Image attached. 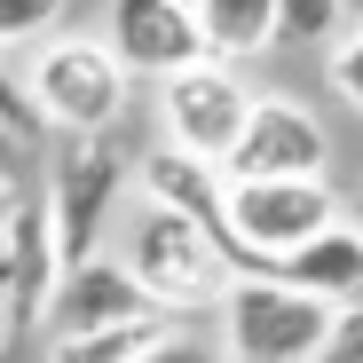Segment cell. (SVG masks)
<instances>
[{"label": "cell", "instance_id": "d6986e66", "mask_svg": "<svg viewBox=\"0 0 363 363\" xmlns=\"http://www.w3.org/2000/svg\"><path fill=\"white\" fill-rule=\"evenodd\" d=\"M324 79H332V95H340L347 111H363V24L332 40V55H324Z\"/></svg>", "mask_w": 363, "mask_h": 363}, {"label": "cell", "instance_id": "6da1fadb", "mask_svg": "<svg viewBox=\"0 0 363 363\" xmlns=\"http://www.w3.org/2000/svg\"><path fill=\"white\" fill-rule=\"evenodd\" d=\"M118 261L127 277L150 292V308L174 316V324H198V316H221V300L237 284V261L213 229L182 221V213H158V206H135L127 213V237H118Z\"/></svg>", "mask_w": 363, "mask_h": 363}, {"label": "cell", "instance_id": "2e32d148", "mask_svg": "<svg viewBox=\"0 0 363 363\" xmlns=\"http://www.w3.org/2000/svg\"><path fill=\"white\" fill-rule=\"evenodd\" d=\"M347 32V0H277V48H332Z\"/></svg>", "mask_w": 363, "mask_h": 363}, {"label": "cell", "instance_id": "7402d4cb", "mask_svg": "<svg viewBox=\"0 0 363 363\" xmlns=\"http://www.w3.org/2000/svg\"><path fill=\"white\" fill-rule=\"evenodd\" d=\"M347 16H355V24H363V0H347Z\"/></svg>", "mask_w": 363, "mask_h": 363}, {"label": "cell", "instance_id": "ffe728a7", "mask_svg": "<svg viewBox=\"0 0 363 363\" xmlns=\"http://www.w3.org/2000/svg\"><path fill=\"white\" fill-rule=\"evenodd\" d=\"M316 363H363V300L340 308V324H332V340L316 347Z\"/></svg>", "mask_w": 363, "mask_h": 363}, {"label": "cell", "instance_id": "7c38bea8", "mask_svg": "<svg viewBox=\"0 0 363 363\" xmlns=\"http://www.w3.org/2000/svg\"><path fill=\"white\" fill-rule=\"evenodd\" d=\"M277 284H300V292L332 300V308L363 300V229H355V221H332V229L308 237L292 261H277Z\"/></svg>", "mask_w": 363, "mask_h": 363}, {"label": "cell", "instance_id": "30bf717a", "mask_svg": "<svg viewBox=\"0 0 363 363\" xmlns=\"http://www.w3.org/2000/svg\"><path fill=\"white\" fill-rule=\"evenodd\" d=\"M135 206H158V213H182V221H198L213 229L221 245H229V174L213 158H190V150H143L135 158Z\"/></svg>", "mask_w": 363, "mask_h": 363}, {"label": "cell", "instance_id": "603a6c76", "mask_svg": "<svg viewBox=\"0 0 363 363\" xmlns=\"http://www.w3.org/2000/svg\"><path fill=\"white\" fill-rule=\"evenodd\" d=\"M347 221H355V229H363V198H355V213H347Z\"/></svg>", "mask_w": 363, "mask_h": 363}, {"label": "cell", "instance_id": "44dd1931", "mask_svg": "<svg viewBox=\"0 0 363 363\" xmlns=\"http://www.w3.org/2000/svg\"><path fill=\"white\" fill-rule=\"evenodd\" d=\"M143 363H229V355H221V340H198L190 324H182V332H174L166 347H150Z\"/></svg>", "mask_w": 363, "mask_h": 363}, {"label": "cell", "instance_id": "52a82bcc", "mask_svg": "<svg viewBox=\"0 0 363 363\" xmlns=\"http://www.w3.org/2000/svg\"><path fill=\"white\" fill-rule=\"evenodd\" d=\"M221 174L229 182H332V135H324V118L308 103L261 95Z\"/></svg>", "mask_w": 363, "mask_h": 363}, {"label": "cell", "instance_id": "4fadbf2b", "mask_svg": "<svg viewBox=\"0 0 363 363\" xmlns=\"http://www.w3.org/2000/svg\"><path fill=\"white\" fill-rule=\"evenodd\" d=\"M198 40L213 64H261L277 48V0H198Z\"/></svg>", "mask_w": 363, "mask_h": 363}, {"label": "cell", "instance_id": "7a4b0ae2", "mask_svg": "<svg viewBox=\"0 0 363 363\" xmlns=\"http://www.w3.org/2000/svg\"><path fill=\"white\" fill-rule=\"evenodd\" d=\"M24 87H32L40 118H48L64 143H72V135H111L118 118H127V95H135L127 64L111 55L103 32H55L48 48H32Z\"/></svg>", "mask_w": 363, "mask_h": 363}, {"label": "cell", "instance_id": "ba28073f", "mask_svg": "<svg viewBox=\"0 0 363 363\" xmlns=\"http://www.w3.org/2000/svg\"><path fill=\"white\" fill-rule=\"evenodd\" d=\"M103 40L127 64V79H174L206 64L198 9H182V0H103Z\"/></svg>", "mask_w": 363, "mask_h": 363}, {"label": "cell", "instance_id": "d4e9b609", "mask_svg": "<svg viewBox=\"0 0 363 363\" xmlns=\"http://www.w3.org/2000/svg\"><path fill=\"white\" fill-rule=\"evenodd\" d=\"M0 332H9V324H0Z\"/></svg>", "mask_w": 363, "mask_h": 363}, {"label": "cell", "instance_id": "277c9868", "mask_svg": "<svg viewBox=\"0 0 363 363\" xmlns=\"http://www.w3.org/2000/svg\"><path fill=\"white\" fill-rule=\"evenodd\" d=\"M347 221L332 182H229V261L237 277H277L308 237Z\"/></svg>", "mask_w": 363, "mask_h": 363}, {"label": "cell", "instance_id": "9a60e30c", "mask_svg": "<svg viewBox=\"0 0 363 363\" xmlns=\"http://www.w3.org/2000/svg\"><path fill=\"white\" fill-rule=\"evenodd\" d=\"M48 118H40V103H32V87L9 72V64H0V158H9V166H32L40 174V158H48Z\"/></svg>", "mask_w": 363, "mask_h": 363}, {"label": "cell", "instance_id": "9c48e42d", "mask_svg": "<svg viewBox=\"0 0 363 363\" xmlns=\"http://www.w3.org/2000/svg\"><path fill=\"white\" fill-rule=\"evenodd\" d=\"M150 292L127 277V261L118 253H95L79 269H64V284H55L48 300V340H79V332H118V324H150Z\"/></svg>", "mask_w": 363, "mask_h": 363}, {"label": "cell", "instance_id": "5b68a950", "mask_svg": "<svg viewBox=\"0 0 363 363\" xmlns=\"http://www.w3.org/2000/svg\"><path fill=\"white\" fill-rule=\"evenodd\" d=\"M135 166L111 150V135H72L64 150L48 158L40 174V198H48V221H55V253H64V269L95 261L103 253V229L118 213V198H127Z\"/></svg>", "mask_w": 363, "mask_h": 363}, {"label": "cell", "instance_id": "8fae6325", "mask_svg": "<svg viewBox=\"0 0 363 363\" xmlns=\"http://www.w3.org/2000/svg\"><path fill=\"white\" fill-rule=\"evenodd\" d=\"M64 284V253H55V221H48V198L24 206L16 221V245H9V269H0V340H24L48 324V300Z\"/></svg>", "mask_w": 363, "mask_h": 363}, {"label": "cell", "instance_id": "cb8c5ba5", "mask_svg": "<svg viewBox=\"0 0 363 363\" xmlns=\"http://www.w3.org/2000/svg\"><path fill=\"white\" fill-rule=\"evenodd\" d=\"M182 9H198V0H182Z\"/></svg>", "mask_w": 363, "mask_h": 363}, {"label": "cell", "instance_id": "3957f363", "mask_svg": "<svg viewBox=\"0 0 363 363\" xmlns=\"http://www.w3.org/2000/svg\"><path fill=\"white\" fill-rule=\"evenodd\" d=\"M221 355L229 363H316V347L332 340L340 308L300 284H277V277H237L229 300H221Z\"/></svg>", "mask_w": 363, "mask_h": 363}, {"label": "cell", "instance_id": "5bb4252c", "mask_svg": "<svg viewBox=\"0 0 363 363\" xmlns=\"http://www.w3.org/2000/svg\"><path fill=\"white\" fill-rule=\"evenodd\" d=\"M182 324L174 316H150V324H118V332H79V340H48L40 363H143L150 347H166Z\"/></svg>", "mask_w": 363, "mask_h": 363}, {"label": "cell", "instance_id": "e0dca14e", "mask_svg": "<svg viewBox=\"0 0 363 363\" xmlns=\"http://www.w3.org/2000/svg\"><path fill=\"white\" fill-rule=\"evenodd\" d=\"M64 9H72V0H0V55L48 48L55 32H64Z\"/></svg>", "mask_w": 363, "mask_h": 363}, {"label": "cell", "instance_id": "ac0fdd59", "mask_svg": "<svg viewBox=\"0 0 363 363\" xmlns=\"http://www.w3.org/2000/svg\"><path fill=\"white\" fill-rule=\"evenodd\" d=\"M40 198V174L32 166H9L0 158V269H9V245H16V221H24V206Z\"/></svg>", "mask_w": 363, "mask_h": 363}, {"label": "cell", "instance_id": "8992f818", "mask_svg": "<svg viewBox=\"0 0 363 363\" xmlns=\"http://www.w3.org/2000/svg\"><path fill=\"white\" fill-rule=\"evenodd\" d=\"M253 103H261V95L237 79V64H213V55H206V64L158 79V127H166L174 150L229 166V150H237V135H245Z\"/></svg>", "mask_w": 363, "mask_h": 363}]
</instances>
